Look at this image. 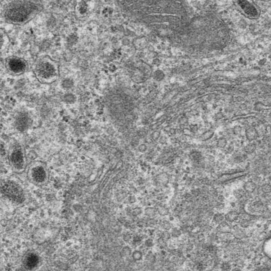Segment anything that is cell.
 I'll return each mask as SVG.
<instances>
[{
    "label": "cell",
    "mask_w": 271,
    "mask_h": 271,
    "mask_svg": "<svg viewBox=\"0 0 271 271\" xmlns=\"http://www.w3.org/2000/svg\"><path fill=\"white\" fill-rule=\"evenodd\" d=\"M123 238H124V240L125 243H132V239H133V236H132L131 234L128 233H127L124 235Z\"/></svg>",
    "instance_id": "cell-34"
},
{
    "label": "cell",
    "mask_w": 271,
    "mask_h": 271,
    "mask_svg": "<svg viewBox=\"0 0 271 271\" xmlns=\"http://www.w3.org/2000/svg\"><path fill=\"white\" fill-rule=\"evenodd\" d=\"M32 177L35 182L42 183L46 179V172L42 167H36L32 169Z\"/></svg>",
    "instance_id": "cell-7"
},
{
    "label": "cell",
    "mask_w": 271,
    "mask_h": 271,
    "mask_svg": "<svg viewBox=\"0 0 271 271\" xmlns=\"http://www.w3.org/2000/svg\"><path fill=\"white\" fill-rule=\"evenodd\" d=\"M264 251L267 255L271 258V238L269 239L264 244Z\"/></svg>",
    "instance_id": "cell-22"
},
{
    "label": "cell",
    "mask_w": 271,
    "mask_h": 271,
    "mask_svg": "<svg viewBox=\"0 0 271 271\" xmlns=\"http://www.w3.org/2000/svg\"><path fill=\"white\" fill-rule=\"evenodd\" d=\"M256 145L255 144H252V143H250V144H247L245 147H244V151L248 153V154H251L252 153H253L255 150H256Z\"/></svg>",
    "instance_id": "cell-20"
},
{
    "label": "cell",
    "mask_w": 271,
    "mask_h": 271,
    "mask_svg": "<svg viewBox=\"0 0 271 271\" xmlns=\"http://www.w3.org/2000/svg\"><path fill=\"white\" fill-rule=\"evenodd\" d=\"M245 136L247 139L249 141L252 142L256 140L258 138L259 135L257 131L255 128H249L246 131Z\"/></svg>",
    "instance_id": "cell-10"
},
{
    "label": "cell",
    "mask_w": 271,
    "mask_h": 271,
    "mask_svg": "<svg viewBox=\"0 0 271 271\" xmlns=\"http://www.w3.org/2000/svg\"><path fill=\"white\" fill-rule=\"evenodd\" d=\"M63 98H64V101L66 103H68V104H72L75 102V96L71 93L64 95Z\"/></svg>",
    "instance_id": "cell-21"
},
{
    "label": "cell",
    "mask_w": 271,
    "mask_h": 271,
    "mask_svg": "<svg viewBox=\"0 0 271 271\" xmlns=\"http://www.w3.org/2000/svg\"><path fill=\"white\" fill-rule=\"evenodd\" d=\"M143 240V237L141 235H136L135 236L133 237L132 244L137 247H139L140 245H141Z\"/></svg>",
    "instance_id": "cell-18"
},
{
    "label": "cell",
    "mask_w": 271,
    "mask_h": 271,
    "mask_svg": "<svg viewBox=\"0 0 271 271\" xmlns=\"http://www.w3.org/2000/svg\"><path fill=\"white\" fill-rule=\"evenodd\" d=\"M137 149H138V152H140V153H144L147 151L148 146L145 144H144V143L140 144V145L137 146Z\"/></svg>",
    "instance_id": "cell-31"
},
{
    "label": "cell",
    "mask_w": 271,
    "mask_h": 271,
    "mask_svg": "<svg viewBox=\"0 0 271 271\" xmlns=\"http://www.w3.org/2000/svg\"><path fill=\"white\" fill-rule=\"evenodd\" d=\"M12 164L16 168H21L24 165V155L20 148H16L10 155Z\"/></svg>",
    "instance_id": "cell-6"
},
{
    "label": "cell",
    "mask_w": 271,
    "mask_h": 271,
    "mask_svg": "<svg viewBox=\"0 0 271 271\" xmlns=\"http://www.w3.org/2000/svg\"><path fill=\"white\" fill-rule=\"evenodd\" d=\"M165 77V75L163 71L161 70H157L154 72L153 78L157 81H162Z\"/></svg>",
    "instance_id": "cell-19"
},
{
    "label": "cell",
    "mask_w": 271,
    "mask_h": 271,
    "mask_svg": "<svg viewBox=\"0 0 271 271\" xmlns=\"http://www.w3.org/2000/svg\"><path fill=\"white\" fill-rule=\"evenodd\" d=\"M62 86L66 89H69L73 86V82L70 79H66L62 82Z\"/></svg>",
    "instance_id": "cell-26"
},
{
    "label": "cell",
    "mask_w": 271,
    "mask_h": 271,
    "mask_svg": "<svg viewBox=\"0 0 271 271\" xmlns=\"http://www.w3.org/2000/svg\"><path fill=\"white\" fill-rule=\"evenodd\" d=\"M228 144L227 139L225 137H220L217 140V146L218 148L223 149L225 148Z\"/></svg>",
    "instance_id": "cell-15"
},
{
    "label": "cell",
    "mask_w": 271,
    "mask_h": 271,
    "mask_svg": "<svg viewBox=\"0 0 271 271\" xmlns=\"http://www.w3.org/2000/svg\"><path fill=\"white\" fill-rule=\"evenodd\" d=\"M34 74L40 83H52L59 77L58 65L49 56H44L37 61L34 68Z\"/></svg>",
    "instance_id": "cell-2"
},
{
    "label": "cell",
    "mask_w": 271,
    "mask_h": 271,
    "mask_svg": "<svg viewBox=\"0 0 271 271\" xmlns=\"http://www.w3.org/2000/svg\"><path fill=\"white\" fill-rule=\"evenodd\" d=\"M2 193L9 200L20 203L24 200V192L22 188L14 182H5L1 187Z\"/></svg>",
    "instance_id": "cell-3"
},
{
    "label": "cell",
    "mask_w": 271,
    "mask_h": 271,
    "mask_svg": "<svg viewBox=\"0 0 271 271\" xmlns=\"http://www.w3.org/2000/svg\"><path fill=\"white\" fill-rule=\"evenodd\" d=\"M132 249L129 246H125L122 250V253L124 256H129L132 254Z\"/></svg>",
    "instance_id": "cell-27"
},
{
    "label": "cell",
    "mask_w": 271,
    "mask_h": 271,
    "mask_svg": "<svg viewBox=\"0 0 271 271\" xmlns=\"http://www.w3.org/2000/svg\"><path fill=\"white\" fill-rule=\"evenodd\" d=\"M43 9L41 2L37 1H12L6 3L2 9L4 20L14 25L26 24Z\"/></svg>",
    "instance_id": "cell-1"
},
{
    "label": "cell",
    "mask_w": 271,
    "mask_h": 271,
    "mask_svg": "<svg viewBox=\"0 0 271 271\" xmlns=\"http://www.w3.org/2000/svg\"><path fill=\"white\" fill-rule=\"evenodd\" d=\"M253 271H271V268H262Z\"/></svg>",
    "instance_id": "cell-38"
},
{
    "label": "cell",
    "mask_w": 271,
    "mask_h": 271,
    "mask_svg": "<svg viewBox=\"0 0 271 271\" xmlns=\"http://www.w3.org/2000/svg\"><path fill=\"white\" fill-rule=\"evenodd\" d=\"M161 226L164 230L169 231L172 228L171 223L168 221H164L161 224Z\"/></svg>",
    "instance_id": "cell-24"
},
{
    "label": "cell",
    "mask_w": 271,
    "mask_h": 271,
    "mask_svg": "<svg viewBox=\"0 0 271 271\" xmlns=\"http://www.w3.org/2000/svg\"><path fill=\"white\" fill-rule=\"evenodd\" d=\"M160 237H161L164 241H167L171 239V233H170V232L169 231H166V230H164L161 234V236Z\"/></svg>",
    "instance_id": "cell-29"
},
{
    "label": "cell",
    "mask_w": 271,
    "mask_h": 271,
    "mask_svg": "<svg viewBox=\"0 0 271 271\" xmlns=\"http://www.w3.org/2000/svg\"><path fill=\"white\" fill-rule=\"evenodd\" d=\"M31 124V119L29 115L24 112H20L14 120V125L20 132L27 130Z\"/></svg>",
    "instance_id": "cell-5"
},
{
    "label": "cell",
    "mask_w": 271,
    "mask_h": 271,
    "mask_svg": "<svg viewBox=\"0 0 271 271\" xmlns=\"http://www.w3.org/2000/svg\"><path fill=\"white\" fill-rule=\"evenodd\" d=\"M170 233L171 235V237L174 238H178L182 235V231L180 229L177 227H175L171 229V230H170Z\"/></svg>",
    "instance_id": "cell-14"
},
{
    "label": "cell",
    "mask_w": 271,
    "mask_h": 271,
    "mask_svg": "<svg viewBox=\"0 0 271 271\" xmlns=\"http://www.w3.org/2000/svg\"><path fill=\"white\" fill-rule=\"evenodd\" d=\"M8 43V39L7 37L6 36V34L4 33V32L1 30V49L3 50V48H5V46H6L7 44Z\"/></svg>",
    "instance_id": "cell-16"
},
{
    "label": "cell",
    "mask_w": 271,
    "mask_h": 271,
    "mask_svg": "<svg viewBox=\"0 0 271 271\" xmlns=\"http://www.w3.org/2000/svg\"><path fill=\"white\" fill-rule=\"evenodd\" d=\"M144 213L146 217L153 218L157 214V210L153 207H147L144 210Z\"/></svg>",
    "instance_id": "cell-12"
},
{
    "label": "cell",
    "mask_w": 271,
    "mask_h": 271,
    "mask_svg": "<svg viewBox=\"0 0 271 271\" xmlns=\"http://www.w3.org/2000/svg\"><path fill=\"white\" fill-rule=\"evenodd\" d=\"M239 5H240L242 9L244 11V13L249 15V16L255 17L257 15L258 12L256 7L250 2L247 1H241L239 2Z\"/></svg>",
    "instance_id": "cell-8"
},
{
    "label": "cell",
    "mask_w": 271,
    "mask_h": 271,
    "mask_svg": "<svg viewBox=\"0 0 271 271\" xmlns=\"http://www.w3.org/2000/svg\"><path fill=\"white\" fill-rule=\"evenodd\" d=\"M237 214L234 211H230L225 215V218L229 222H233L237 218Z\"/></svg>",
    "instance_id": "cell-17"
},
{
    "label": "cell",
    "mask_w": 271,
    "mask_h": 271,
    "mask_svg": "<svg viewBox=\"0 0 271 271\" xmlns=\"http://www.w3.org/2000/svg\"><path fill=\"white\" fill-rule=\"evenodd\" d=\"M225 218V216L221 213L215 214L213 217V221L215 223H220L223 221Z\"/></svg>",
    "instance_id": "cell-28"
},
{
    "label": "cell",
    "mask_w": 271,
    "mask_h": 271,
    "mask_svg": "<svg viewBox=\"0 0 271 271\" xmlns=\"http://www.w3.org/2000/svg\"><path fill=\"white\" fill-rule=\"evenodd\" d=\"M133 260L135 262H140L143 259L144 255L140 250H135L131 255Z\"/></svg>",
    "instance_id": "cell-13"
},
{
    "label": "cell",
    "mask_w": 271,
    "mask_h": 271,
    "mask_svg": "<svg viewBox=\"0 0 271 271\" xmlns=\"http://www.w3.org/2000/svg\"><path fill=\"white\" fill-rule=\"evenodd\" d=\"M247 172L242 171L240 172H234L230 174H226L224 176L221 178V179L223 181H228V180H231L238 178H240L244 176H245L247 175Z\"/></svg>",
    "instance_id": "cell-9"
},
{
    "label": "cell",
    "mask_w": 271,
    "mask_h": 271,
    "mask_svg": "<svg viewBox=\"0 0 271 271\" xmlns=\"http://www.w3.org/2000/svg\"><path fill=\"white\" fill-rule=\"evenodd\" d=\"M167 140H168V139L165 136H161V137H160V138L159 140V142L162 145H164V144H166L167 142Z\"/></svg>",
    "instance_id": "cell-36"
},
{
    "label": "cell",
    "mask_w": 271,
    "mask_h": 271,
    "mask_svg": "<svg viewBox=\"0 0 271 271\" xmlns=\"http://www.w3.org/2000/svg\"><path fill=\"white\" fill-rule=\"evenodd\" d=\"M241 132V129L240 127H236L233 129V132L236 135H240Z\"/></svg>",
    "instance_id": "cell-37"
},
{
    "label": "cell",
    "mask_w": 271,
    "mask_h": 271,
    "mask_svg": "<svg viewBox=\"0 0 271 271\" xmlns=\"http://www.w3.org/2000/svg\"><path fill=\"white\" fill-rule=\"evenodd\" d=\"M153 64H154L156 66H159L160 64V60L159 59H155L153 60Z\"/></svg>",
    "instance_id": "cell-39"
},
{
    "label": "cell",
    "mask_w": 271,
    "mask_h": 271,
    "mask_svg": "<svg viewBox=\"0 0 271 271\" xmlns=\"http://www.w3.org/2000/svg\"><path fill=\"white\" fill-rule=\"evenodd\" d=\"M262 191L265 194H270L271 192V185L270 184L266 183L262 186Z\"/></svg>",
    "instance_id": "cell-30"
},
{
    "label": "cell",
    "mask_w": 271,
    "mask_h": 271,
    "mask_svg": "<svg viewBox=\"0 0 271 271\" xmlns=\"http://www.w3.org/2000/svg\"><path fill=\"white\" fill-rule=\"evenodd\" d=\"M5 66L8 72L14 75L23 74L28 68V62L22 58L11 56L5 61Z\"/></svg>",
    "instance_id": "cell-4"
},
{
    "label": "cell",
    "mask_w": 271,
    "mask_h": 271,
    "mask_svg": "<svg viewBox=\"0 0 271 271\" xmlns=\"http://www.w3.org/2000/svg\"><path fill=\"white\" fill-rule=\"evenodd\" d=\"M144 213V210L140 207H137L132 211V214L135 216H139Z\"/></svg>",
    "instance_id": "cell-32"
},
{
    "label": "cell",
    "mask_w": 271,
    "mask_h": 271,
    "mask_svg": "<svg viewBox=\"0 0 271 271\" xmlns=\"http://www.w3.org/2000/svg\"><path fill=\"white\" fill-rule=\"evenodd\" d=\"M213 134H214V133L212 132H210V131H209L208 132H206L203 136V140H209V139H210L211 137H213Z\"/></svg>",
    "instance_id": "cell-35"
},
{
    "label": "cell",
    "mask_w": 271,
    "mask_h": 271,
    "mask_svg": "<svg viewBox=\"0 0 271 271\" xmlns=\"http://www.w3.org/2000/svg\"><path fill=\"white\" fill-rule=\"evenodd\" d=\"M144 244L146 248H151L154 245V241L153 238L149 237L145 240Z\"/></svg>",
    "instance_id": "cell-25"
},
{
    "label": "cell",
    "mask_w": 271,
    "mask_h": 271,
    "mask_svg": "<svg viewBox=\"0 0 271 271\" xmlns=\"http://www.w3.org/2000/svg\"><path fill=\"white\" fill-rule=\"evenodd\" d=\"M161 137V133L160 131H154L152 134H151V138L154 141H157L159 140L160 137Z\"/></svg>",
    "instance_id": "cell-33"
},
{
    "label": "cell",
    "mask_w": 271,
    "mask_h": 271,
    "mask_svg": "<svg viewBox=\"0 0 271 271\" xmlns=\"http://www.w3.org/2000/svg\"><path fill=\"white\" fill-rule=\"evenodd\" d=\"M244 190L249 194L252 193L256 188V184L252 181H248L245 182L243 186Z\"/></svg>",
    "instance_id": "cell-11"
},
{
    "label": "cell",
    "mask_w": 271,
    "mask_h": 271,
    "mask_svg": "<svg viewBox=\"0 0 271 271\" xmlns=\"http://www.w3.org/2000/svg\"><path fill=\"white\" fill-rule=\"evenodd\" d=\"M157 210V214H159L162 217L168 215L169 213V209L167 208L166 207H160Z\"/></svg>",
    "instance_id": "cell-23"
}]
</instances>
